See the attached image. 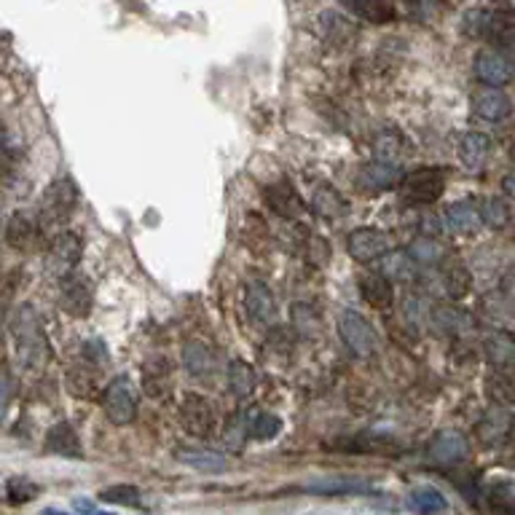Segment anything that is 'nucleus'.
Returning a JSON list of instances; mask_svg holds the SVG:
<instances>
[{
    "label": "nucleus",
    "instance_id": "nucleus-17",
    "mask_svg": "<svg viewBox=\"0 0 515 515\" xmlns=\"http://www.w3.org/2000/svg\"><path fill=\"white\" fill-rule=\"evenodd\" d=\"M513 110L510 97L502 89H478L473 95V113L483 121H505Z\"/></svg>",
    "mask_w": 515,
    "mask_h": 515
},
{
    "label": "nucleus",
    "instance_id": "nucleus-29",
    "mask_svg": "<svg viewBox=\"0 0 515 515\" xmlns=\"http://www.w3.org/2000/svg\"><path fill=\"white\" fill-rule=\"evenodd\" d=\"M35 239V223L27 212H14L5 223V242L14 250H27Z\"/></svg>",
    "mask_w": 515,
    "mask_h": 515
},
{
    "label": "nucleus",
    "instance_id": "nucleus-1",
    "mask_svg": "<svg viewBox=\"0 0 515 515\" xmlns=\"http://www.w3.org/2000/svg\"><path fill=\"white\" fill-rule=\"evenodd\" d=\"M513 11L510 8H473L464 14V32L470 38H483L502 51L513 46Z\"/></svg>",
    "mask_w": 515,
    "mask_h": 515
},
{
    "label": "nucleus",
    "instance_id": "nucleus-43",
    "mask_svg": "<svg viewBox=\"0 0 515 515\" xmlns=\"http://www.w3.org/2000/svg\"><path fill=\"white\" fill-rule=\"evenodd\" d=\"M304 258L309 261L311 266H325L327 258H330L327 242H325L322 236H317V234H309V236L304 239Z\"/></svg>",
    "mask_w": 515,
    "mask_h": 515
},
{
    "label": "nucleus",
    "instance_id": "nucleus-19",
    "mask_svg": "<svg viewBox=\"0 0 515 515\" xmlns=\"http://www.w3.org/2000/svg\"><path fill=\"white\" fill-rule=\"evenodd\" d=\"M486 357H489V365L494 368V373H505L508 376L510 365L515 363L513 336L508 330H494L486 338Z\"/></svg>",
    "mask_w": 515,
    "mask_h": 515
},
{
    "label": "nucleus",
    "instance_id": "nucleus-39",
    "mask_svg": "<svg viewBox=\"0 0 515 515\" xmlns=\"http://www.w3.org/2000/svg\"><path fill=\"white\" fill-rule=\"evenodd\" d=\"M346 8L373 24H384L395 16V8L390 3H346Z\"/></svg>",
    "mask_w": 515,
    "mask_h": 515
},
{
    "label": "nucleus",
    "instance_id": "nucleus-4",
    "mask_svg": "<svg viewBox=\"0 0 515 515\" xmlns=\"http://www.w3.org/2000/svg\"><path fill=\"white\" fill-rule=\"evenodd\" d=\"M137 409H140V395L134 382L126 373H118L107 382L103 398V411L110 424L115 427H126L137 418Z\"/></svg>",
    "mask_w": 515,
    "mask_h": 515
},
{
    "label": "nucleus",
    "instance_id": "nucleus-45",
    "mask_svg": "<svg viewBox=\"0 0 515 515\" xmlns=\"http://www.w3.org/2000/svg\"><path fill=\"white\" fill-rule=\"evenodd\" d=\"M8 400H11V387H8L5 379H0V418H3V413L8 409Z\"/></svg>",
    "mask_w": 515,
    "mask_h": 515
},
{
    "label": "nucleus",
    "instance_id": "nucleus-48",
    "mask_svg": "<svg viewBox=\"0 0 515 515\" xmlns=\"http://www.w3.org/2000/svg\"><path fill=\"white\" fill-rule=\"evenodd\" d=\"M5 143V132H3V124H0V145Z\"/></svg>",
    "mask_w": 515,
    "mask_h": 515
},
{
    "label": "nucleus",
    "instance_id": "nucleus-7",
    "mask_svg": "<svg viewBox=\"0 0 515 515\" xmlns=\"http://www.w3.org/2000/svg\"><path fill=\"white\" fill-rule=\"evenodd\" d=\"M180 424L189 435L207 440L217 429V411L202 395H186L180 403Z\"/></svg>",
    "mask_w": 515,
    "mask_h": 515
},
{
    "label": "nucleus",
    "instance_id": "nucleus-10",
    "mask_svg": "<svg viewBox=\"0 0 515 515\" xmlns=\"http://www.w3.org/2000/svg\"><path fill=\"white\" fill-rule=\"evenodd\" d=\"M427 454L435 464H443V467H454L459 462H464L470 456V440L459 432V429H440L429 446H427Z\"/></svg>",
    "mask_w": 515,
    "mask_h": 515
},
{
    "label": "nucleus",
    "instance_id": "nucleus-34",
    "mask_svg": "<svg viewBox=\"0 0 515 515\" xmlns=\"http://www.w3.org/2000/svg\"><path fill=\"white\" fill-rule=\"evenodd\" d=\"M432 322L446 336H462L470 327L467 311L456 309V307H437V309L432 311Z\"/></svg>",
    "mask_w": 515,
    "mask_h": 515
},
{
    "label": "nucleus",
    "instance_id": "nucleus-22",
    "mask_svg": "<svg viewBox=\"0 0 515 515\" xmlns=\"http://www.w3.org/2000/svg\"><path fill=\"white\" fill-rule=\"evenodd\" d=\"M400 178H403L400 167H392V164H384V161H371V164H365L363 172H360V183H363L368 191H373V194L387 191V189H395V186L400 183Z\"/></svg>",
    "mask_w": 515,
    "mask_h": 515
},
{
    "label": "nucleus",
    "instance_id": "nucleus-14",
    "mask_svg": "<svg viewBox=\"0 0 515 515\" xmlns=\"http://www.w3.org/2000/svg\"><path fill=\"white\" fill-rule=\"evenodd\" d=\"M92 285L81 274H68L62 277V309L73 317H87L92 311Z\"/></svg>",
    "mask_w": 515,
    "mask_h": 515
},
{
    "label": "nucleus",
    "instance_id": "nucleus-26",
    "mask_svg": "<svg viewBox=\"0 0 515 515\" xmlns=\"http://www.w3.org/2000/svg\"><path fill=\"white\" fill-rule=\"evenodd\" d=\"M311 209L317 217H325V220H336L341 215H346L349 205L344 202V197L333 189V186H317V191L311 194Z\"/></svg>",
    "mask_w": 515,
    "mask_h": 515
},
{
    "label": "nucleus",
    "instance_id": "nucleus-15",
    "mask_svg": "<svg viewBox=\"0 0 515 515\" xmlns=\"http://www.w3.org/2000/svg\"><path fill=\"white\" fill-rule=\"evenodd\" d=\"M459 161L470 170V172H481L492 156V140L481 132H464L459 137Z\"/></svg>",
    "mask_w": 515,
    "mask_h": 515
},
{
    "label": "nucleus",
    "instance_id": "nucleus-32",
    "mask_svg": "<svg viewBox=\"0 0 515 515\" xmlns=\"http://www.w3.org/2000/svg\"><path fill=\"white\" fill-rule=\"evenodd\" d=\"M172 390V368L167 365V360H153L145 365V392L156 400H161L167 392Z\"/></svg>",
    "mask_w": 515,
    "mask_h": 515
},
{
    "label": "nucleus",
    "instance_id": "nucleus-18",
    "mask_svg": "<svg viewBox=\"0 0 515 515\" xmlns=\"http://www.w3.org/2000/svg\"><path fill=\"white\" fill-rule=\"evenodd\" d=\"M307 492L319 497H363L371 494L373 486L360 478H319L307 483Z\"/></svg>",
    "mask_w": 515,
    "mask_h": 515
},
{
    "label": "nucleus",
    "instance_id": "nucleus-24",
    "mask_svg": "<svg viewBox=\"0 0 515 515\" xmlns=\"http://www.w3.org/2000/svg\"><path fill=\"white\" fill-rule=\"evenodd\" d=\"M360 293H363V299H365L373 309H390L392 301H395L392 285H390L382 274H376V271H368V274L360 277Z\"/></svg>",
    "mask_w": 515,
    "mask_h": 515
},
{
    "label": "nucleus",
    "instance_id": "nucleus-42",
    "mask_svg": "<svg viewBox=\"0 0 515 515\" xmlns=\"http://www.w3.org/2000/svg\"><path fill=\"white\" fill-rule=\"evenodd\" d=\"M489 398L494 400L497 409H508L510 400H513V392H510V379L505 373H494L489 379Z\"/></svg>",
    "mask_w": 515,
    "mask_h": 515
},
{
    "label": "nucleus",
    "instance_id": "nucleus-13",
    "mask_svg": "<svg viewBox=\"0 0 515 515\" xmlns=\"http://www.w3.org/2000/svg\"><path fill=\"white\" fill-rule=\"evenodd\" d=\"M443 220H446V228L459 234V236H473V234H478L483 228L481 205L470 202V199H462V202H454V205L446 207Z\"/></svg>",
    "mask_w": 515,
    "mask_h": 515
},
{
    "label": "nucleus",
    "instance_id": "nucleus-21",
    "mask_svg": "<svg viewBox=\"0 0 515 515\" xmlns=\"http://www.w3.org/2000/svg\"><path fill=\"white\" fill-rule=\"evenodd\" d=\"M382 277L392 282H413L418 277V266L413 263L409 250H387L382 255Z\"/></svg>",
    "mask_w": 515,
    "mask_h": 515
},
{
    "label": "nucleus",
    "instance_id": "nucleus-36",
    "mask_svg": "<svg viewBox=\"0 0 515 515\" xmlns=\"http://www.w3.org/2000/svg\"><path fill=\"white\" fill-rule=\"evenodd\" d=\"M68 390L78 398H95L97 395V376L89 371V365H76L68 373Z\"/></svg>",
    "mask_w": 515,
    "mask_h": 515
},
{
    "label": "nucleus",
    "instance_id": "nucleus-37",
    "mask_svg": "<svg viewBox=\"0 0 515 515\" xmlns=\"http://www.w3.org/2000/svg\"><path fill=\"white\" fill-rule=\"evenodd\" d=\"M481 215H483V225H492L494 231L500 228H508L510 225V217H513V207L508 199H489L486 205L481 207Z\"/></svg>",
    "mask_w": 515,
    "mask_h": 515
},
{
    "label": "nucleus",
    "instance_id": "nucleus-8",
    "mask_svg": "<svg viewBox=\"0 0 515 515\" xmlns=\"http://www.w3.org/2000/svg\"><path fill=\"white\" fill-rule=\"evenodd\" d=\"M475 78L486 87V89H502L510 84L513 78V65H510V57L505 51H497L492 46L481 49L475 54Z\"/></svg>",
    "mask_w": 515,
    "mask_h": 515
},
{
    "label": "nucleus",
    "instance_id": "nucleus-11",
    "mask_svg": "<svg viewBox=\"0 0 515 515\" xmlns=\"http://www.w3.org/2000/svg\"><path fill=\"white\" fill-rule=\"evenodd\" d=\"M346 250L349 255L357 261V263H371L376 258H382L387 250H390V242H387V234L379 231V228H354L346 239Z\"/></svg>",
    "mask_w": 515,
    "mask_h": 515
},
{
    "label": "nucleus",
    "instance_id": "nucleus-27",
    "mask_svg": "<svg viewBox=\"0 0 515 515\" xmlns=\"http://www.w3.org/2000/svg\"><path fill=\"white\" fill-rule=\"evenodd\" d=\"M178 462H183L186 467H194L199 473H225L228 470V459L220 451H207V448H197V451H178Z\"/></svg>",
    "mask_w": 515,
    "mask_h": 515
},
{
    "label": "nucleus",
    "instance_id": "nucleus-16",
    "mask_svg": "<svg viewBox=\"0 0 515 515\" xmlns=\"http://www.w3.org/2000/svg\"><path fill=\"white\" fill-rule=\"evenodd\" d=\"M266 205L271 207L280 217H288V220H299L307 209L304 199L299 197V191L288 180H280V183L266 189Z\"/></svg>",
    "mask_w": 515,
    "mask_h": 515
},
{
    "label": "nucleus",
    "instance_id": "nucleus-12",
    "mask_svg": "<svg viewBox=\"0 0 515 515\" xmlns=\"http://www.w3.org/2000/svg\"><path fill=\"white\" fill-rule=\"evenodd\" d=\"M244 309H247L253 322H261V325H274L277 322V301H274V293L269 290L266 282H258V280L247 282V288H244Z\"/></svg>",
    "mask_w": 515,
    "mask_h": 515
},
{
    "label": "nucleus",
    "instance_id": "nucleus-25",
    "mask_svg": "<svg viewBox=\"0 0 515 515\" xmlns=\"http://www.w3.org/2000/svg\"><path fill=\"white\" fill-rule=\"evenodd\" d=\"M183 365L189 368L191 376L209 379L215 373V352L202 341H189L183 346Z\"/></svg>",
    "mask_w": 515,
    "mask_h": 515
},
{
    "label": "nucleus",
    "instance_id": "nucleus-33",
    "mask_svg": "<svg viewBox=\"0 0 515 515\" xmlns=\"http://www.w3.org/2000/svg\"><path fill=\"white\" fill-rule=\"evenodd\" d=\"M510 432V413L508 409H492L489 416L478 424V435L483 437V443H500L502 437H508Z\"/></svg>",
    "mask_w": 515,
    "mask_h": 515
},
{
    "label": "nucleus",
    "instance_id": "nucleus-41",
    "mask_svg": "<svg viewBox=\"0 0 515 515\" xmlns=\"http://www.w3.org/2000/svg\"><path fill=\"white\" fill-rule=\"evenodd\" d=\"M5 494L14 505H24V502H32L38 494H41V486L30 478H11L8 486H5Z\"/></svg>",
    "mask_w": 515,
    "mask_h": 515
},
{
    "label": "nucleus",
    "instance_id": "nucleus-6",
    "mask_svg": "<svg viewBox=\"0 0 515 515\" xmlns=\"http://www.w3.org/2000/svg\"><path fill=\"white\" fill-rule=\"evenodd\" d=\"M338 333H341L344 346L357 360H371L379 352V336H376L373 325L360 311H341V317H338Z\"/></svg>",
    "mask_w": 515,
    "mask_h": 515
},
{
    "label": "nucleus",
    "instance_id": "nucleus-31",
    "mask_svg": "<svg viewBox=\"0 0 515 515\" xmlns=\"http://www.w3.org/2000/svg\"><path fill=\"white\" fill-rule=\"evenodd\" d=\"M409 508L418 515H437L448 510V500L432 486H418L409 494Z\"/></svg>",
    "mask_w": 515,
    "mask_h": 515
},
{
    "label": "nucleus",
    "instance_id": "nucleus-47",
    "mask_svg": "<svg viewBox=\"0 0 515 515\" xmlns=\"http://www.w3.org/2000/svg\"><path fill=\"white\" fill-rule=\"evenodd\" d=\"M43 515H70V513H60V510H54V508H46Z\"/></svg>",
    "mask_w": 515,
    "mask_h": 515
},
{
    "label": "nucleus",
    "instance_id": "nucleus-2",
    "mask_svg": "<svg viewBox=\"0 0 515 515\" xmlns=\"http://www.w3.org/2000/svg\"><path fill=\"white\" fill-rule=\"evenodd\" d=\"M14 338H16V354L19 363L30 371L43 368L49 363V344L41 330V319L32 307H22L14 317Z\"/></svg>",
    "mask_w": 515,
    "mask_h": 515
},
{
    "label": "nucleus",
    "instance_id": "nucleus-28",
    "mask_svg": "<svg viewBox=\"0 0 515 515\" xmlns=\"http://www.w3.org/2000/svg\"><path fill=\"white\" fill-rule=\"evenodd\" d=\"M409 255H411L416 266H421V263L424 266H440L448 258V250L435 236H418V239H413V244L409 247Z\"/></svg>",
    "mask_w": 515,
    "mask_h": 515
},
{
    "label": "nucleus",
    "instance_id": "nucleus-9",
    "mask_svg": "<svg viewBox=\"0 0 515 515\" xmlns=\"http://www.w3.org/2000/svg\"><path fill=\"white\" fill-rule=\"evenodd\" d=\"M81 255H84L81 236L76 231H60V234H54V239L49 244V271L57 277H68L78 266Z\"/></svg>",
    "mask_w": 515,
    "mask_h": 515
},
{
    "label": "nucleus",
    "instance_id": "nucleus-3",
    "mask_svg": "<svg viewBox=\"0 0 515 515\" xmlns=\"http://www.w3.org/2000/svg\"><path fill=\"white\" fill-rule=\"evenodd\" d=\"M78 207V189L70 178L54 180L41 202V231H57L68 223L73 209Z\"/></svg>",
    "mask_w": 515,
    "mask_h": 515
},
{
    "label": "nucleus",
    "instance_id": "nucleus-5",
    "mask_svg": "<svg viewBox=\"0 0 515 515\" xmlns=\"http://www.w3.org/2000/svg\"><path fill=\"white\" fill-rule=\"evenodd\" d=\"M448 172L443 167H418L400 178V197L409 205H432L443 197Z\"/></svg>",
    "mask_w": 515,
    "mask_h": 515
},
{
    "label": "nucleus",
    "instance_id": "nucleus-23",
    "mask_svg": "<svg viewBox=\"0 0 515 515\" xmlns=\"http://www.w3.org/2000/svg\"><path fill=\"white\" fill-rule=\"evenodd\" d=\"M373 153H376L373 161H384V164L398 167L400 159L409 153L406 137H403L400 132H395V129H384V132H379L376 140H373Z\"/></svg>",
    "mask_w": 515,
    "mask_h": 515
},
{
    "label": "nucleus",
    "instance_id": "nucleus-49",
    "mask_svg": "<svg viewBox=\"0 0 515 515\" xmlns=\"http://www.w3.org/2000/svg\"><path fill=\"white\" fill-rule=\"evenodd\" d=\"M95 515H113V513H105V510H97V513Z\"/></svg>",
    "mask_w": 515,
    "mask_h": 515
},
{
    "label": "nucleus",
    "instance_id": "nucleus-44",
    "mask_svg": "<svg viewBox=\"0 0 515 515\" xmlns=\"http://www.w3.org/2000/svg\"><path fill=\"white\" fill-rule=\"evenodd\" d=\"M492 508L502 515H513V483L502 481L492 489Z\"/></svg>",
    "mask_w": 515,
    "mask_h": 515
},
{
    "label": "nucleus",
    "instance_id": "nucleus-38",
    "mask_svg": "<svg viewBox=\"0 0 515 515\" xmlns=\"http://www.w3.org/2000/svg\"><path fill=\"white\" fill-rule=\"evenodd\" d=\"M100 500L110 502V505H124V508H140L143 502V494L137 486H129V483H115V486H107L100 492Z\"/></svg>",
    "mask_w": 515,
    "mask_h": 515
},
{
    "label": "nucleus",
    "instance_id": "nucleus-30",
    "mask_svg": "<svg viewBox=\"0 0 515 515\" xmlns=\"http://www.w3.org/2000/svg\"><path fill=\"white\" fill-rule=\"evenodd\" d=\"M228 390L236 400H247L255 392V371L244 360L228 363Z\"/></svg>",
    "mask_w": 515,
    "mask_h": 515
},
{
    "label": "nucleus",
    "instance_id": "nucleus-35",
    "mask_svg": "<svg viewBox=\"0 0 515 515\" xmlns=\"http://www.w3.org/2000/svg\"><path fill=\"white\" fill-rule=\"evenodd\" d=\"M244 429H247V437H253V440H274L280 432H282V418L280 416H274V413H255L247 424H244Z\"/></svg>",
    "mask_w": 515,
    "mask_h": 515
},
{
    "label": "nucleus",
    "instance_id": "nucleus-20",
    "mask_svg": "<svg viewBox=\"0 0 515 515\" xmlns=\"http://www.w3.org/2000/svg\"><path fill=\"white\" fill-rule=\"evenodd\" d=\"M46 448L57 456H70V459H84V451H81V440L73 429V424L68 421H60L54 424L49 432H46Z\"/></svg>",
    "mask_w": 515,
    "mask_h": 515
},
{
    "label": "nucleus",
    "instance_id": "nucleus-40",
    "mask_svg": "<svg viewBox=\"0 0 515 515\" xmlns=\"http://www.w3.org/2000/svg\"><path fill=\"white\" fill-rule=\"evenodd\" d=\"M443 285H446V293H448L451 299H462V296L470 293V288H473V277H470V271H467L464 266H448V269H446V280H443Z\"/></svg>",
    "mask_w": 515,
    "mask_h": 515
},
{
    "label": "nucleus",
    "instance_id": "nucleus-46",
    "mask_svg": "<svg viewBox=\"0 0 515 515\" xmlns=\"http://www.w3.org/2000/svg\"><path fill=\"white\" fill-rule=\"evenodd\" d=\"M502 191H505V197L502 199H513V175H505V180H502Z\"/></svg>",
    "mask_w": 515,
    "mask_h": 515
}]
</instances>
